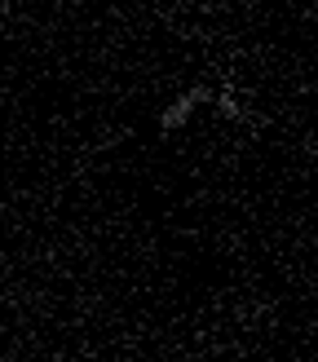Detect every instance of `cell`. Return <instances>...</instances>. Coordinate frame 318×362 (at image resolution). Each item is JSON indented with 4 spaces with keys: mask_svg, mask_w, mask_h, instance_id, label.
<instances>
[{
    "mask_svg": "<svg viewBox=\"0 0 318 362\" xmlns=\"http://www.w3.org/2000/svg\"><path fill=\"white\" fill-rule=\"evenodd\" d=\"M199 106H212V88H208V84L182 88V93H177V98L164 106V111H159V133H182Z\"/></svg>",
    "mask_w": 318,
    "mask_h": 362,
    "instance_id": "cell-1",
    "label": "cell"
},
{
    "mask_svg": "<svg viewBox=\"0 0 318 362\" xmlns=\"http://www.w3.org/2000/svg\"><path fill=\"white\" fill-rule=\"evenodd\" d=\"M212 106H217L225 119H235V124H243V119H247V106L239 102L235 88H212Z\"/></svg>",
    "mask_w": 318,
    "mask_h": 362,
    "instance_id": "cell-2",
    "label": "cell"
},
{
    "mask_svg": "<svg viewBox=\"0 0 318 362\" xmlns=\"http://www.w3.org/2000/svg\"><path fill=\"white\" fill-rule=\"evenodd\" d=\"M9 300V292H5V283H0V305H5Z\"/></svg>",
    "mask_w": 318,
    "mask_h": 362,
    "instance_id": "cell-3",
    "label": "cell"
}]
</instances>
